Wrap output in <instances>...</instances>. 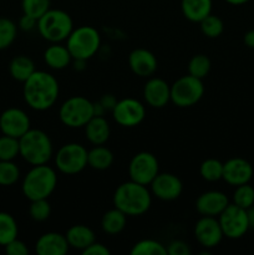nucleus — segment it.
Masks as SVG:
<instances>
[{
    "mask_svg": "<svg viewBox=\"0 0 254 255\" xmlns=\"http://www.w3.org/2000/svg\"><path fill=\"white\" fill-rule=\"evenodd\" d=\"M57 186V174L54 168L46 164L32 166L22 179L21 191L29 201L47 199Z\"/></svg>",
    "mask_w": 254,
    "mask_h": 255,
    "instance_id": "3",
    "label": "nucleus"
},
{
    "mask_svg": "<svg viewBox=\"0 0 254 255\" xmlns=\"http://www.w3.org/2000/svg\"><path fill=\"white\" fill-rule=\"evenodd\" d=\"M247 214H248V222H249V228L254 229V206L247 209Z\"/></svg>",
    "mask_w": 254,
    "mask_h": 255,
    "instance_id": "45",
    "label": "nucleus"
},
{
    "mask_svg": "<svg viewBox=\"0 0 254 255\" xmlns=\"http://www.w3.org/2000/svg\"><path fill=\"white\" fill-rule=\"evenodd\" d=\"M211 60L208 56L203 54L194 55L188 62V74L197 79L203 80L211 71Z\"/></svg>",
    "mask_w": 254,
    "mask_h": 255,
    "instance_id": "31",
    "label": "nucleus"
},
{
    "mask_svg": "<svg viewBox=\"0 0 254 255\" xmlns=\"http://www.w3.org/2000/svg\"><path fill=\"white\" fill-rule=\"evenodd\" d=\"M51 0H21L22 12L39 19L50 9Z\"/></svg>",
    "mask_w": 254,
    "mask_h": 255,
    "instance_id": "37",
    "label": "nucleus"
},
{
    "mask_svg": "<svg viewBox=\"0 0 254 255\" xmlns=\"http://www.w3.org/2000/svg\"><path fill=\"white\" fill-rule=\"evenodd\" d=\"M232 199L236 206L243 209H249L254 206V187L249 183L237 186Z\"/></svg>",
    "mask_w": 254,
    "mask_h": 255,
    "instance_id": "32",
    "label": "nucleus"
},
{
    "mask_svg": "<svg viewBox=\"0 0 254 255\" xmlns=\"http://www.w3.org/2000/svg\"><path fill=\"white\" fill-rule=\"evenodd\" d=\"M87 149L80 143H66L55 154V166L61 173L72 176L87 167Z\"/></svg>",
    "mask_w": 254,
    "mask_h": 255,
    "instance_id": "9",
    "label": "nucleus"
},
{
    "mask_svg": "<svg viewBox=\"0 0 254 255\" xmlns=\"http://www.w3.org/2000/svg\"><path fill=\"white\" fill-rule=\"evenodd\" d=\"M85 136L94 146L105 144L110 138L111 128L110 124L104 116H94L85 125Z\"/></svg>",
    "mask_w": 254,
    "mask_h": 255,
    "instance_id": "21",
    "label": "nucleus"
},
{
    "mask_svg": "<svg viewBox=\"0 0 254 255\" xmlns=\"http://www.w3.org/2000/svg\"><path fill=\"white\" fill-rule=\"evenodd\" d=\"M223 236L228 239H241L249 231L247 209L241 208L234 203H229L227 208L218 216Z\"/></svg>",
    "mask_w": 254,
    "mask_h": 255,
    "instance_id": "10",
    "label": "nucleus"
},
{
    "mask_svg": "<svg viewBox=\"0 0 254 255\" xmlns=\"http://www.w3.org/2000/svg\"><path fill=\"white\" fill-rule=\"evenodd\" d=\"M5 248V253L7 255H27L29 254V248L26 244L20 239H14L10 243H7Z\"/></svg>",
    "mask_w": 254,
    "mask_h": 255,
    "instance_id": "40",
    "label": "nucleus"
},
{
    "mask_svg": "<svg viewBox=\"0 0 254 255\" xmlns=\"http://www.w3.org/2000/svg\"><path fill=\"white\" fill-rule=\"evenodd\" d=\"M19 227L14 217L6 212H0V246L5 247L7 243L17 238Z\"/></svg>",
    "mask_w": 254,
    "mask_h": 255,
    "instance_id": "28",
    "label": "nucleus"
},
{
    "mask_svg": "<svg viewBox=\"0 0 254 255\" xmlns=\"http://www.w3.org/2000/svg\"><path fill=\"white\" fill-rule=\"evenodd\" d=\"M112 201L115 208L124 212L127 217H138L151 208L152 193L147 186L129 179L117 187Z\"/></svg>",
    "mask_w": 254,
    "mask_h": 255,
    "instance_id": "2",
    "label": "nucleus"
},
{
    "mask_svg": "<svg viewBox=\"0 0 254 255\" xmlns=\"http://www.w3.org/2000/svg\"><path fill=\"white\" fill-rule=\"evenodd\" d=\"M69 248L66 237L57 232L42 234L35 244V252L39 255H65Z\"/></svg>",
    "mask_w": 254,
    "mask_h": 255,
    "instance_id": "20",
    "label": "nucleus"
},
{
    "mask_svg": "<svg viewBox=\"0 0 254 255\" xmlns=\"http://www.w3.org/2000/svg\"><path fill=\"white\" fill-rule=\"evenodd\" d=\"M17 156H20L19 138L0 136V161H14Z\"/></svg>",
    "mask_w": 254,
    "mask_h": 255,
    "instance_id": "33",
    "label": "nucleus"
},
{
    "mask_svg": "<svg viewBox=\"0 0 254 255\" xmlns=\"http://www.w3.org/2000/svg\"><path fill=\"white\" fill-rule=\"evenodd\" d=\"M20 178V169L14 161H0V186H14Z\"/></svg>",
    "mask_w": 254,
    "mask_h": 255,
    "instance_id": "36",
    "label": "nucleus"
},
{
    "mask_svg": "<svg viewBox=\"0 0 254 255\" xmlns=\"http://www.w3.org/2000/svg\"><path fill=\"white\" fill-rule=\"evenodd\" d=\"M37 31L46 41L55 44L62 42L74 30V21L66 11L60 9H49L37 19Z\"/></svg>",
    "mask_w": 254,
    "mask_h": 255,
    "instance_id": "5",
    "label": "nucleus"
},
{
    "mask_svg": "<svg viewBox=\"0 0 254 255\" xmlns=\"http://www.w3.org/2000/svg\"><path fill=\"white\" fill-rule=\"evenodd\" d=\"M202 178L207 182H218L223 177V163L219 159L208 158L202 162L199 167Z\"/></svg>",
    "mask_w": 254,
    "mask_h": 255,
    "instance_id": "29",
    "label": "nucleus"
},
{
    "mask_svg": "<svg viewBox=\"0 0 254 255\" xmlns=\"http://www.w3.org/2000/svg\"><path fill=\"white\" fill-rule=\"evenodd\" d=\"M199 25H201L202 34L209 39H217L223 34L224 24L221 17L217 15L209 14L199 22Z\"/></svg>",
    "mask_w": 254,
    "mask_h": 255,
    "instance_id": "35",
    "label": "nucleus"
},
{
    "mask_svg": "<svg viewBox=\"0 0 254 255\" xmlns=\"http://www.w3.org/2000/svg\"><path fill=\"white\" fill-rule=\"evenodd\" d=\"M84 255H110V251L106 246L101 243L94 242L90 247H87L85 251H82Z\"/></svg>",
    "mask_w": 254,
    "mask_h": 255,
    "instance_id": "42",
    "label": "nucleus"
},
{
    "mask_svg": "<svg viewBox=\"0 0 254 255\" xmlns=\"http://www.w3.org/2000/svg\"><path fill=\"white\" fill-rule=\"evenodd\" d=\"M19 146L20 156L31 166L46 164L54 156L51 139L41 129L30 128L19 138Z\"/></svg>",
    "mask_w": 254,
    "mask_h": 255,
    "instance_id": "4",
    "label": "nucleus"
},
{
    "mask_svg": "<svg viewBox=\"0 0 254 255\" xmlns=\"http://www.w3.org/2000/svg\"><path fill=\"white\" fill-rule=\"evenodd\" d=\"M131 71L139 77H151L156 72L158 62L153 52L147 49H134L128 56Z\"/></svg>",
    "mask_w": 254,
    "mask_h": 255,
    "instance_id": "19",
    "label": "nucleus"
},
{
    "mask_svg": "<svg viewBox=\"0 0 254 255\" xmlns=\"http://www.w3.org/2000/svg\"><path fill=\"white\" fill-rule=\"evenodd\" d=\"M146 116V109L141 101L132 97L117 101L112 109V117L115 122L122 127H136Z\"/></svg>",
    "mask_w": 254,
    "mask_h": 255,
    "instance_id": "12",
    "label": "nucleus"
},
{
    "mask_svg": "<svg viewBox=\"0 0 254 255\" xmlns=\"http://www.w3.org/2000/svg\"><path fill=\"white\" fill-rule=\"evenodd\" d=\"M114 163V153L104 144L95 146L87 152V166L95 171H106Z\"/></svg>",
    "mask_w": 254,
    "mask_h": 255,
    "instance_id": "25",
    "label": "nucleus"
},
{
    "mask_svg": "<svg viewBox=\"0 0 254 255\" xmlns=\"http://www.w3.org/2000/svg\"><path fill=\"white\" fill-rule=\"evenodd\" d=\"M37 26V19L30 16V15L24 14L19 20V29L22 30V31H32L34 29H36Z\"/></svg>",
    "mask_w": 254,
    "mask_h": 255,
    "instance_id": "41",
    "label": "nucleus"
},
{
    "mask_svg": "<svg viewBox=\"0 0 254 255\" xmlns=\"http://www.w3.org/2000/svg\"><path fill=\"white\" fill-rule=\"evenodd\" d=\"M65 237H66L70 248L81 252L91 246L94 242H96L94 231L84 224H76V226L70 227Z\"/></svg>",
    "mask_w": 254,
    "mask_h": 255,
    "instance_id": "22",
    "label": "nucleus"
},
{
    "mask_svg": "<svg viewBox=\"0 0 254 255\" xmlns=\"http://www.w3.org/2000/svg\"><path fill=\"white\" fill-rule=\"evenodd\" d=\"M99 104L101 105L102 107H104L105 111H107V110L112 111V109L115 107V105L117 104V100H116V97L114 96V95L106 94V95H104L101 99H100Z\"/></svg>",
    "mask_w": 254,
    "mask_h": 255,
    "instance_id": "43",
    "label": "nucleus"
},
{
    "mask_svg": "<svg viewBox=\"0 0 254 255\" xmlns=\"http://www.w3.org/2000/svg\"><path fill=\"white\" fill-rule=\"evenodd\" d=\"M95 116L94 104L84 96H72L60 106V121L70 128H80Z\"/></svg>",
    "mask_w": 254,
    "mask_h": 255,
    "instance_id": "7",
    "label": "nucleus"
},
{
    "mask_svg": "<svg viewBox=\"0 0 254 255\" xmlns=\"http://www.w3.org/2000/svg\"><path fill=\"white\" fill-rule=\"evenodd\" d=\"M192 251L186 242L181 239L172 241L167 247V254L169 255H191Z\"/></svg>",
    "mask_w": 254,
    "mask_h": 255,
    "instance_id": "39",
    "label": "nucleus"
},
{
    "mask_svg": "<svg viewBox=\"0 0 254 255\" xmlns=\"http://www.w3.org/2000/svg\"><path fill=\"white\" fill-rule=\"evenodd\" d=\"M212 0H181V10L183 16L192 22H201L212 14Z\"/></svg>",
    "mask_w": 254,
    "mask_h": 255,
    "instance_id": "24",
    "label": "nucleus"
},
{
    "mask_svg": "<svg viewBox=\"0 0 254 255\" xmlns=\"http://www.w3.org/2000/svg\"><path fill=\"white\" fill-rule=\"evenodd\" d=\"M30 218L35 222H45L49 219L51 214V206H50L47 199H36V201H30L29 207Z\"/></svg>",
    "mask_w": 254,
    "mask_h": 255,
    "instance_id": "38",
    "label": "nucleus"
},
{
    "mask_svg": "<svg viewBox=\"0 0 254 255\" xmlns=\"http://www.w3.org/2000/svg\"><path fill=\"white\" fill-rule=\"evenodd\" d=\"M224 1H227L231 5H243L247 4L248 1H251V0H224Z\"/></svg>",
    "mask_w": 254,
    "mask_h": 255,
    "instance_id": "46",
    "label": "nucleus"
},
{
    "mask_svg": "<svg viewBox=\"0 0 254 255\" xmlns=\"http://www.w3.org/2000/svg\"><path fill=\"white\" fill-rule=\"evenodd\" d=\"M254 169L253 166L247 159L241 158V157H234V158L228 159L223 163V179L229 186H241L251 182L253 178Z\"/></svg>",
    "mask_w": 254,
    "mask_h": 255,
    "instance_id": "16",
    "label": "nucleus"
},
{
    "mask_svg": "<svg viewBox=\"0 0 254 255\" xmlns=\"http://www.w3.org/2000/svg\"><path fill=\"white\" fill-rule=\"evenodd\" d=\"M101 45V36L97 29L89 25H82L74 29L66 39V46L72 60L87 61L96 55Z\"/></svg>",
    "mask_w": 254,
    "mask_h": 255,
    "instance_id": "6",
    "label": "nucleus"
},
{
    "mask_svg": "<svg viewBox=\"0 0 254 255\" xmlns=\"http://www.w3.org/2000/svg\"><path fill=\"white\" fill-rule=\"evenodd\" d=\"M132 255H167V248L153 239H142L131 249Z\"/></svg>",
    "mask_w": 254,
    "mask_h": 255,
    "instance_id": "30",
    "label": "nucleus"
},
{
    "mask_svg": "<svg viewBox=\"0 0 254 255\" xmlns=\"http://www.w3.org/2000/svg\"><path fill=\"white\" fill-rule=\"evenodd\" d=\"M159 173L157 157L151 152H138L132 157L128 166L129 179L143 186H149Z\"/></svg>",
    "mask_w": 254,
    "mask_h": 255,
    "instance_id": "11",
    "label": "nucleus"
},
{
    "mask_svg": "<svg viewBox=\"0 0 254 255\" xmlns=\"http://www.w3.org/2000/svg\"><path fill=\"white\" fill-rule=\"evenodd\" d=\"M60 86L56 77L50 72L37 70L22 86V96L30 109L35 111H46L57 101Z\"/></svg>",
    "mask_w": 254,
    "mask_h": 255,
    "instance_id": "1",
    "label": "nucleus"
},
{
    "mask_svg": "<svg viewBox=\"0 0 254 255\" xmlns=\"http://www.w3.org/2000/svg\"><path fill=\"white\" fill-rule=\"evenodd\" d=\"M143 99L148 106L162 109L171 101V85L161 77H151L143 87Z\"/></svg>",
    "mask_w": 254,
    "mask_h": 255,
    "instance_id": "17",
    "label": "nucleus"
},
{
    "mask_svg": "<svg viewBox=\"0 0 254 255\" xmlns=\"http://www.w3.org/2000/svg\"><path fill=\"white\" fill-rule=\"evenodd\" d=\"M17 35V25L7 17H0V50L11 46Z\"/></svg>",
    "mask_w": 254,
    "mask_h": 255,
    "instance_id": "34",
    "label": "nucleus"
},
{
    "mask_svg": "<svg viewBox=\"0 0 254 255\" xmlns=\"http://www.w3.org/2000/svg\"><path fill=\"white\" fill-rule=\"evenodd\" d=\"M31 128V121L25 111L17 107H10L0 115V131L6 136L20 138Z\"/></svg>",
    "mask_w": 254,
    "mask_h": 255,
    "instance_id": "13",
    "label": "nucleus"
},
{
    "mask_svg": "<svg viewBox=\"0 0 254 255\" xmlns=\"http://www.w3.org/2000/svg\"><path fill=\"white\" fill-rule=\"evenodd\" d=\"M44 61L50 69L64 70L71 64L72 56L66 45L64 46L60 42H55L45 50Z\"/></svg>",
    "mask_w": 254,
    "mask_h": 255,
    "instance_id": "23",
    "label": "nucleus"
},
{
    "mask_svg": "<svg viewBox=\"0 0 254 255\" xmlns=\"http://www.w3.org/2000/svg\"><path fill=\"white\" fill-rule=\"evenodd\" d=\"M231 203L226 193L221 191H207L196 201V209L201 216L217 217Z\"/></svg>",
    "mask_w": 254,
    "mask_h": 255,
    "instance_id": "18",
    "label": "nucleus"
},
{
    "mask_svg": "<svg viewBox=\"0 0 254 255\" xmlns=\"http://www.w3.org/2000/svg\"><path fill=\"white\" fill-rule=\"evenodd\" d=\"M149 187L152 196L164 202L176 201L183 191L182 181L172 173H158Z\"/></svg>",
    "mask_w": 254,
    "mask_h": 255,
    "instance_id": "15",
    "label": "nucleus"
},
{
    "mask_svg": "<svg viewBox=\"0 0 254 255\" xmlns=\"http://www.w3.org/2000/svg\"><path fill=\"white\" fill-rule=\"evenodd\" d=\"M127 223V216L121 212L120 209L114 208L107 211L102 216L101 219V228L102 231L110 236H116L121 233L125 229Z\"/></svg>",
    "mask_w": 254,
    "mask_h": 255,
    "instance_id": "27",
    "label": "nucleus"
},
{
    "mask_svg": "<svg viewBox=\"0 0 254 255\" xmlns=\"http://www.w3.org/2000/svg\"><path fill=\"white\" fill-rule=\"evenodd\" d=\"M203 95V81L189 74L179 77L171 85V102L181 109L194 106L201 101Z\"/></svg>",
    "mask_w": 254,
    "mask_h": 255,
    "instance_id": "8",
    "label": "nucleus"
},
{
    "mask_svg": "<svg viewBox=\"0 0 254 255\" xmlns=\"http://www.w3.org/2000/svg\"><path fill=\"white\" fill-rule=\"evenodd\" d=\"M243 42L249 49H254V30H248L243 36Z\"/></svg>",
    "mask_w": 254,
    "mask_h": 255,
    "instance_id": "44",
    "label": "nucleus"
},
{
    "mask_svg": "<svg viewBox=\"0 0 254 255\" xmlns=\"http://www.w3.org/2000/svg\"><path fill=\"white\" fill-rule=\"evenodd\" d=\"M193 233L197 242L206 249L216 248L224 238L217 217L202 216L194 226Z\"/></svg>",
    "mask_w": 254,
    "mask_h": 255,
    "instance_id": "14",
    "label": "nucleus"
},
{
    "mask_svg": "<svg viewBox=\"0 0 254 255\" xmlns=\"http://www.w3.org/2000/svg\"><path fill=\"white\" fill-rule=\"evenodd\" d=\"M35 70V64L29 56L26 55H19V56L14 57L10 61L9 65V72L10 76L16 81L22 82L24 84L30 76H31Z\"/></svg>",
    "mask_w": 254,
    "mask_h": 255,
    "instance_id": "26",
    "label": "nucleus"
}]
</instances>
